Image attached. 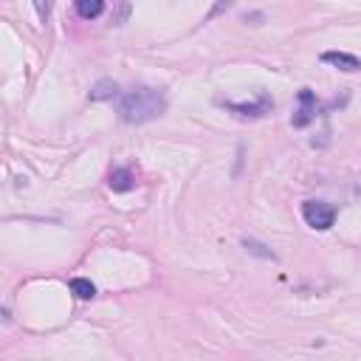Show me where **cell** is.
<instances>
[{"instance_id":"5b68a950","label":"cell","mask_w":361,"mask_h":361,"mask_svg":"<svg viewBox=\"0 0 361 361\" xmlns=\"http://www.w3.org/2000/svg\"><path fill=\"white\" fill-rule=\"evenodd\" d=\"M322 62H327V65H333V68H338V71H344V73L361 71V59L353 56V54H344V51H324V54H322Z\"/></svg>"},{"instance_id":"3957f363","label":"cell","mask_w":361,"mask_h":361,"mask_svg":"<svg viewBox=\"0 0 361 361\" xmlns=\"http://www.w3.org/2000/svg\"><path fill=\"white\" fill-rule=\"evenodd\" d=\"M223 107L231 110V113H237L240 118H262L265 113H271L274 102H271L268 93H257L254 102H223Z\"/></svg>"},{"instance_id":"30bf717a","label":"cell","mask_w":361,"mask_h":361,"mask_svg":"<svg viewBox=\"0 0 361 361\" xmlns=\"http://www.w3.org/2000/svg\"><path fill=\"white\" fill-rule=\"evenodd\" d=\"M245 248H251L254 254H262V257H271V259H274V254H271V251H262V245H257L254 240H245Z\"/></svg>"},{"instance_id":"6da1fadb","label":"cell","mask_w":361,"mask_h":361,"mask_svg":"<svg viewBox=\"0 0 361 361\" xmlns=\"http://www.w3.org/2000/svg\"><path fill=\"white\" fill-rule=\"evenodd\" d=\"M166 113V96L155 87H133L118 99V116L127 124H144Z\"/></svg>"},{"instance_id":"8992f818","label":"cell","mask_w":361,"mask_h":361,"mask_svg":"<svg viewBox=\"0 0 361 361\" xmlns=\"http://www.w3.org/2000/svg\"><path fill=\"white\" fill-rule=\"evenodd\" d=\"M107 186H110L113 192H130V189L135 186V172H133L130 166H118V169H113V172L107 175Z\"/></svg>"},{"instance_id":"52a82bcc","label":"cell","mask_w":361,"mask_h":361,"mask_svg":"<svg viewBox=\"0 0 361 361\" xmlns=\"http://www.w3.org/2000/svg\"><path fill=\"white\" fill-rule=\"evenodd\" d=\"M73 8L82 20H96L104 11V0H73Z\"/></svg>"},{"instance_id":"7c38bea8","label":"cell","mask_w":361,"mask_h":361,"mask_svg":"<svg viewBox=\"0 0 361 361\" xmlns=\"http://www.w3.org/2000/svg\"><path fill=\"white\" fill-rule=\"evenodd\" d=\"M231 3H234V0H220V3H217V6H214V8H212V11H209V17H217V14H220V8H223V6H226V8H228V6H231Z\"/></svg>"},{"instance_id":"7a4b0ae2","label":"cell","mask_w":361,"mask_h":361,"mask_svg":"<svg viewBox=\"0 0 361 361\" xmlns=\"http://www.w3.org/2000/svg\"><path fill=\"white\" fill-rule=\"evenodd\" d=\"M302 217L310 228L316 231H327L336 223V206L324 203V200H305L302 203Z\"/></svg>"},{"instance_id":"8fae6325","label":"cell","mask_w":361,"mask_h":361,"mask_svg":"<svg viewBox=\"0 0 361 361\" xmlns=\"http://www.w3.org/2000/svg\"><path fill=\"white\" fill-rule=\"evenodd\" d=\"M34 6H37V11H39V17L45 20V17H48V0H34Z\"/></svg>"},{"instance_id":"277c9868","label":"cell","mask_w":361,"mask_h":361,"mask_svg":"<svg viewBox=\"0 0 361 361\" xmlns=\"http://www.w3.org/2000/svg\"><path fill=\"white\" fill-rule=\"evenodd\" d=\"M299 110L290 116V124L293 127H307L313 118H316V96H313V90H307V87H302L299 90Z\"/></svg>"},{"instance_id":"9c48e42d","label":"cell","mask_w":361,"mask_h":361,"mask_svg":"<svg viewBox=\"0 0 361 361\" xmlns=\"http://www.w3.org/2000/svg\"><path fill=\"white\" fill-rule=\"evenodd\" d=\"M116 93H118V85H116L113 79H102V82L93 85L90 99H110V96H116Z\"/></svg>"},{"instance_id":"ba28073f","label":"cell","mask_w":361,"mask_h":361,"mask_svg":"<svg viewBox=\"0 0 361 361\" xmlns=\"http://www.w3.org/2000/svg\"><path fill=\"white\" fill-rule=\"evenodd\" d=\"M71 290H73L79 299H93V296H96V285H93L90 279H85V276L71 279Z\"/></svg>"}]
</instances>
